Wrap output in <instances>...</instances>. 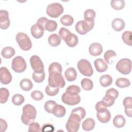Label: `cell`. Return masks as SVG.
<instances>
[{
    "mask_svg": "<svg viewBox=\"0 0 132 132\" xmlns=\"http://www.w3.org/2000/svg\"><path fill=\"white\" fill-rule=\"evenodd\" d=\"M22 111L21 121L24 124L29 125L34 122L37 116V111L34 106L30 104H26L23 106Z\"/></svg>",
    "mask_w": 132,
    "mask_h": 132,
    "instance_id": "6da1fadb",
    "label": "cell"
},
{
    "mask_svg": "<svg viewBox=\"0 0 132 132\" xmlns=\"http://www.w3.org/2000/svg\"><path fill=\"white\" fill-rule=\"evenodd\" d=\"M48 84V85L51 87L62 88L64 87L65 82L61 73L59 72H49Z\"/></svg>",
    "mask_w": 132,
    "mask_h": 132,
    "instance_id": "7a4b0ae2",
    "label": "cell"
},
{
    "mask_svg": "<svg viewBox=\"0 0 132 132\" xmlns=\"http://www.w3.org/2000/svg\"><path fill=\"white\" fill-rule=\"evenodd\" d=\"M81 118L77 114L71 112L67 121L65 127L68 132H76L78 130L81 121Z\"/></svg>",
    "mask_w": 132,
    "mask_h": 132,
    "instance_id": "3957f363",
    "label": "cell"
},
{
    "mask_svg": "<svg viewBox=\"0 0 132 132\" xmlns=\"http://www.w3.org/2000/svg\"><path fill=\"white\" fill-rule=\"evenodd\" d=\"M15 40L20 48L23 51H29L32 47V43L30 38L27 34L24 32H18L16 35Z\"/></svg>",
    "mask_w": 132,
    "mask_h": 132,
    "instance_id": "277c9868",
    "label": "cell"
},
{
    "mask_svg": "<svg viewBox=\"0 0 132 132\" xmlns=\"http://www.w3.org/2000/svg\"><path fill=\"white\" fill-rule=\"evenodd\" d=\"M77 68L80 73L84 76L90 77L93 73V70L90 62L87 59H82L77 62Z\"/></svg>",
    "mask_w": 132,
    "mask_h": 132,
    "instance_id": "5b68a950",
    "label": "cell"
},
{
    "mask_svg": "<svg viewBox=\"0 0 132 132\" xmlns=\"http://www.w3.org/2000/svg\"><path fill=\"white\" fill-rule=\"evenodd\" d=\"M94 25V21H87L81 20L77 22L75 25L76 31L80 35H85L92 30Z\"/></svg>",
    "mask_w": 132,
    "mask_h": 132,
    "instance_id": "8992f818",
    "label": "cell"
},
{
    "mask_svg": "<svg viewBox=\"0 0 132 132\" xmlns=\"http://www.w3.org/2000/svg\"><path fill=\"white\" fill-rule=\"evenodd\" d=\"M63 12V7L58 3H54L49 4L46 8V13L51 18H57Z\"/></svg>",
    "mask_w": 132,
    "mask_h": 132,
    "instance_id": "52a82bcc",
    "label": "cell"
},
{
    "mask_svg": "<svg viewBox=\"0 0 132 132\" xmlns=\"http://www.w3.org/2000/svg\"><path fill=\"white\" fill-rule=\"evenodd\" d=\"M117 70L123 75H127L131 70V61L128 58H123L120 60L116 64Z\"/></svg>",
    "mask_w": 132,
    "mask_h": 132,
    "instance_id": "ba28073f",
    "label": "cell"
},
{
    "mask_svg": "<svg viewBox=\"0 0 132 132\" xmlns=\"http://www.w3.org/2000/svg\"><path fill=\"white\" fill-rule=\"evenodd\" d=\"M26 68V61L22 56H16L12 60L11 68L15 72L22 73L25 71Z\"/></svg>",
    "mask_w": 132,
    "mask_h": 132,
    "instance_id": "9c48e42d",
    "label": "cell"
},
{
    "mask_svg": "<svg viewBox=\"0 0 132 132\" xmlns=\"http://www.w3.org/2000/svg\"><path fill=\"white\" fill-rule=\"evenodd\" d=\"M30 63L34 72L41 73L44 71L43 63L38 56H32L30 58Z\"/></svg>",
    "mask_w": 132,
    "mask_h": 132,
    "instance_id": "30bf717a",
    "label": "cell"
},
{
    "mask_svg": "<svg viewBox=\"0 0 132 132\" xmlns=\"http://www.w3.org/2000/svg\"><path fill=\"white\" fill-rule=\"evenodd\" d=\"M61 100L63 103L68 105L73 106L79 104L81 98L79 95L68 94L65 92L62 95Z\"/></svg>",
    "mask_w": 132,
    "mask_h": 132,
    "instance_id": "8fae6325",
    "label": "cell"
},
{
    "mask_svg": "<svg viewBox=\"0 0 132 132\" xmlns=\"http://www.w3.org/2000/svg\"><path fill=\"white\" fill-rule=\"evenodd\" d=\"M10 22L9 18V14L7 10H0V27L2 29H7L10 26Z\"/></svg>",
    "mask_w": 132,
    "mask_h": 132,
    "instance_id": "7c38bea8",
    "label": "cell"
},
{
    "mask_svg": "<svg viewBox=\"0 0 132 132\" xmlns=\"http://www.w3.org/2000/svg\"><path fill=\"white\" fill-rule=\"evenodd\" d=\"M0 80L1 82L4 85L9 84L12 80L11 74L6 67L0 68Z\"/></svg>",
    "mask_w": 132,
    "mask_h": 132,
    "instance_id": "4fadbf2b",
    "label": "cell"
},
{
    "mask_svg": "<svg viewBox=\"0 0 132 132\" xmlns=\"http://www.w3.org/2000/svg\"><path fill=\"white\" fill-rule=\"evenodd\" d=\"M44 27L41 24L36 23L34 24L30 28V32L31 35L36 39H39L41 38L44 32Z\"/></svg>",
    "mask_w": 132,
    "mask_h": 132,
    "instance_id": "5bb4252c",
    "label": "cell"
},
{
    "mask_svg": "<svg viewBox=\"0 0 132 132\" xmlns=\"http://www.w3.org/2000/svg\"><path fill=\"white\" fill-rule=\"evenodd\" d=\"M96 117L99 121L103 123H106L110 121L111 114L107 108H106L97 111Z\"/></svg>",
    "mask_w": 132,
    "mask_h": 132,
    "instance_id": "9a60e30c",
    "label": "cell"
},
{
    "mask_svg": "<svg viewBox=\"0 0 132 132\" xmlns=\"http://www.w3.org/2000/svg\"><path fill=\"white\" fill-rule=\"evenodd\" d=\"M103 51L102 45L97 42L92 43L89 47V53L93 56H97L100 55Z\"/></svg>",
    "mask_w": 132,
    "mask_h": 132,
    "instance_id": "2e32d148",
    "label": "cell"
},
{
    "mask_svg": "<svg viewBox=\"0 0 132 132\" xmlns=\"http://www.w3.org/2000/svg\"><path fill=\"white\" fill-rule=\"evenodd\" d=\"M94 64L96 70L100 73L105 72L108 69L107 63L102 58L95 59L94 61Z\"/></svg>",
    "mask_w": 132,
    "mask_h": 132,
    "instance_id": "e0dca14e",
    "label": "cell"
},
{
    "mask_svg": "<svg viewBox=\"0 0 132 132\" xmlns=\"http://www.w3.org/2000/svg\"><path fill=\"white\" fill-rule=\"evenodd\" d=\"M64 41L68 46L73 47L77 45L78 42V39L76 35L71 32L66 37Z\"/></svg>",
    "mask_w": 132,
    "mask_h": 132,
    "instance_id": "ac0fdd59",
    "label": "cell"
},
{
    "mask_svg": "<svg viewBox=\"0 0 132 132\" xmlns=\"http://www.w3.org/2000/svg\"><path fill=\"white\" fill-rule=\"evenodd\" d=\"M112 28L116 31H120L122 30L125 26V22L121 18L114 19L111 23Z\"/></svg>",
    "mask_w": 132,
    "mask_h": 132,
    "instance_id": "d6986e66",
    "label": "cell"
},
{
    "mask_svg": "<svg viewBox=\"0 0 132 132\" xmlns=\"http://www.w3.org/2000/svg\"><path fill=\"white\" fill-rule=\"evenodd\" d=\"M52 113L56 117L62 118L65 116L66 113V109L63 106L56 104L53 109Z\"/></svg>",
    "mask_w": 132,
    "mask_h": 132,
    "instance_id": "ffe728a7",
    "label": "cell"
},
{
    "mask_svg": "<svg viewBox=\"0 0 132 132\" xmlns=\"http://www.w3.org/2000/svg\"><path fill=\"white\" fill-rule=\"evenodd\" d=\"M77 75V74L76 70L72 67L67 69L64 72L65 77L69 81H74L76 79Z\"/></svg>",
    "mask_w": 132,
    "mask_h": 132,
    "instance_id": "44dd1931",
    "label": "cell"
},
{
    "mask_svg": "<svg viewBox=\"0 0 132 132\" xmlns=\"http://www.w3.org/2000/svg\"><path fill=\"white\" fill-rule=\"evenodd\" d=\"M95 121L92 118L86 119L82 123V128L85 131H90L93 129L95 127Z\"/></svg>",
    "mask_w": 132,
    "mask_h": 132,
    "instance_id": "7402d4cb",
    "label": "cell"
},
{
    "mask_svg": "<svg viewBox=\"0 0 132 132\" xmlns=\"http://www.w3.org/2000/svg\"><path fill=\"white\" fill-rule=\"evenodd\" d=\"M126 123L125 118L121 114H118L113 119V125L117 128L123 127Z\"/></svg>",
    "mask_w": 132,
    "mask_h": 132,
    "instance_id": "603a6c76",
    "label": "cell"
},
{
    "mask_svg": "<svg viewBox=\"0 0 132 132\" xmlns=\"http://www.w3.org/2000/svg\"><path fill=\"white\" fill-rule=\"evenodd\" d=\"M48 42L53 47L58 46L61 43V38L57 34H52L48 38Z\"/></svg>",
    "mask_w": 132,
    "mask_h": 132,
    "instance_id": "cb8c5ba5",
    "label": "cell"
},
{
    "mask_svg": "<svg viewBox=\"0 0 132 132\" xmlns=\"http://www.w3.org/2000/svg\"><path fill=\"white\" fill-rule=\"evenodd\" d=\"M1 55L4 58L9 59L15 55V50L11 46H6L3 48Z\"/></svg>",
    "mask_w": 132,
    "mask_h": 132,
    "instance_id": "d4e9b609",
    "label": "cell"
},
{
    "mask_svg": "<svg viewBox=\"0 0 132 132\" xmlns=\"http://www.w3.org/2000/svg\"><path fill=\"white\" fill-rule=\"evenodd\" d=\"M112 78L108 74H105L101 76L100 78V85L103 87H107L112 84Z\"/></svg>",
    "mask_w": 132,
    "mask_h": 132,
    "instance_id": "484cf974",
    "label": "cell"
},
{
    "mask_svg": "<svg viewBox=\"0 0 132 132\" xmlns=\"http://www.w3.org/2000/svg\"><path fill=\"white\" fill-rule=\"evenodd\" d=\"M20 86L24 91H28L32 88L33 84L30 79L24 78L20 81Z\"/></svg>",
    "mask_w": 132,
    "mask_h": 132,
    "instance_id": "4316f807",
    "label": "cell"
},
{
    "mask_svg": "<svg viewBox=\"0 0 132 132\" xmlns=\"http://www.w3.org/2000/svg\"><path fill=\"white\" fill-rule=\"evenodd\" d=\"M125 3L123 0H112L110 2L111 7L117 10H122L125 7Z\"/></svg>",
    "mask_w": 132,
    "mask_h": 132,
    "instance_id": "83f0119b",
    "label": "cell"
},
{
    "mask_svg": "<svg viewBox=\"0 0 132 132\" xmlns=\"http://www.w3.org/2000/svg\"><path fill=\"white\" fill-rule=\"evenodd\" d=\"M116 85L121 88H127L130 85V82L129 79L126 78H119L116 81Z\"/></svg>",
    "mask_w": 132,
    "mask_h": 132,
    "instance_id": "f1b7e54d",
    "label": "cell"
},
{
    "mask_svg": "<svg viewBox=\"0 0 132 132\" xmlns=\"http://www.w3.org/2000/svg\"><path fill=\"white\" fill-rule=\"evenodd\" d=\"M60 21L62 25L66 26H69L73 24L74 22V19L71 15L66 14L60 18Z\"/></svg>",
    "mask_w": 132,
    "mask_h": 132,
    "instance_id": "f546056e",
    "label": "cell"
},
{
    "mask_svg": "<svg viewBox=\"0 0 132 132\" xmlns=\"http://www.w3.org/2000/svg\"><path fill=\"white\" fill-rule=\"evenodd\" d=\"M81 86L84 90L89 91L92 89L93 87V83L91 79L84 78L81 81Z\"/></svg>",
    "mask_w": 132,
    "mask_h": 132,
    "instance_id": "4dcf8cb0",
    "label": "cell"
},
{
    "mask_svg": "<svg viewBox=\"0 0 132 132\" xmlns=\"http://www.w3.org/2000/svg\"><path fill=\"white\" fill-rule=\"evenodd\" d=\"M116 56L117 54L114 51L108 50L105 53L104 58L106 62L109 64H111L112 62L113 61V59Z\"/></svg>",
    "mask_w": 132,
    "mask_h": 132,
    "instance_id": "1f68e13d",
    "label": "cell"
},
{
    "mask_svg": "<svg viewBox=\"0 0 132 132\" xmlns=\"http://www.w3.org/2000/svg\"><path fill=\"white\" fill-rule=\"evenodd\" d=\"M57 27V23L54 20H48L44 25V29L50 32H53L56 30Z\"/></svg>",
    "mask_w": 132,
    "mask_h": 132,
    "instance_id": "d6a6232c",
    "label": "cell"
},
{
    "mask_svg": "<svg viewBox=\"0 0 132 132\" xmlns=\"http://www.w3.org/2000/svg\"><path fill=\"white\" fill-rule=\"evenodd\" d=\"M9 96L8 90L6 88H1L0 89V102L1 104L5 103Z\"/></svg>",
    "mask_w": 132,
    "mask_h": 132,
    "instance_id": "836d02e7",
    "label": "cell"
},
{
    "mask_svg": "<svg viewBox=\"0 0 132 132\" xmlns=\"http://www.w3.org/2000/svg\"><path fill=\"white\" fill-rule=\"evenodd\" d=\"M96 13L94 10L88 9L84 12V20L87 21H93L95 17Z\"/></svg>",
    "mask_w": 132,
    "mask_h": 132,
    "instance_id": "e575fe53",
    "label": "cell"
},
{
    "mask_svg": "<svg viewBox=\"0 0 132 132\" xmlns=\"http://www.w3.org/2000/svg\"><path fill=\"white\" fill-rule=\"evenodd\" d=\"M25 101L24 96L20 94H14L12 98L11 101L12 103L16 106H20Z\"/></svg>",
    "mask_w": 132,
    "mask_h": 132,
    "instance_id": "d590c367",
    "label": "cell"
},
{
    "mask_svg": "<svg viewBox=\"0 0 132 132\" xmlns=\"http://www.w3.org/2000/svg\"><path fill=\"white\" fill-rule=\"evenodd\" d=\"M122 39L123 42L127 45L131 46V31H125L122 35Z\"/></svg>",
    "mask_w": 132,
    "mask_h": 132,
    "instance_id": "8d00e7d4",
    "label": "cell"
},
{
    "mask_svg": "<svg viewBox=\"0 0 132 132\" xmlns=\"http://www.w3.org/2000/svg\"><path fill=\"white\" fill-rule=\"evenodd\" d=\"M45 76V74L44 71L41 73H37L34 72L32 74V78L35 82L37 83H40L44 80Z\"/></svg>",
    "mask_w": 132,
    "mask_h": 132,
    "instance_id": "74e56055",
    "label": "cell"
},
{
    "mask_svg": "<svg viewBox=\"0 0 132 132\" xmlns=\"http://www.w3.org/2000/svg\"><path fill=\"white\" fill-rule=\"evenodd\" d=\"M81 91L80 88L76 85H70L66 89L65 92L68 94L78 95Z\"/></svg>",
    "mask_w": 132,
    "mask_h": 132,
    "instance_id": "f35d334b",
    "label": "cell"
},
{
    "mask_svg": "<svg viewBox=\"0 0 132 132\" xmlns=\"http://www.w3.org/2000/svg\"><path fill=\"white\" fill-rule=\"evenodd\" d=\"M103 103L106 106V107H110L113 105L115 102V99L109 95H105L102 100Z\"/></svg>",
    "mask_w": 132,
    "mask_h": 132,
    "instance_id": "ab89813d",
    "label": "cell"
},
{
    "mask_svg": "<svg viewBox=\"0 0 132 132\" xmlns=\"http://www.w3.org/2000/svg\"><path fill=\"white\" fill-rule=\"evenodd\" d=\"M62 66L58 62H53L48 67V73L51 72H59L62 73Z\"/></svg>",
    "mask_w": 132,
    "mask_h": 132,
    "instance_id": "60d3db41",
    "label": "cell"
},
{
    "mask_svg": "<svg viewBox=\"0 0 132 132\" xmlns=\"http://www.w3.org/2000/svg\"><path fill=\"white\" fill-rule=\"evenodd\" d=\"M57 104L56 102L53 100H50L45 102L44 104V109L45 110L50 113H52L53 109L54 107V106Z\"/></svg>",
    "mask_w": 132,
    "mask_h": 132,
    "instance_id": "b9f144b4",
    "label": "cell"
},
{
    "mask_svg": "<svg viewBox=\"0 0 132 132\" xmlns=\"http://www.w3.org/2000/svg\"><path fill=\"white\" fill-rule=\"evenodd\" d=\"M46 93L49 96H55L58 94L59 91V88H55L47 85L45 89Z\"/></svg>",
    "mask_w": 132,
    "mask_h": 132,
    "instance_id": "7bdbcfd3",
    "label": "cell"
},
{
    "mask_svg": "<svg viewBox=\"0 0 132 132\" xmlns=\"http://www.w3.org/2000/svg\"><path fill=\"white\" fill-rule=\"evenodd\" d=\"M28 131L29 132L32 131H41L42 128L40 127V124L38 123L33 122L31 123L29 125Z\"/></svg>",
    "mask_w": 132,
    "mask_h": 132,
    "instance_id": "ee69618b",
    "label": "cell"
},
{
    "mask_svg": "<svg viewBox=\"0 0 132 132\" xmlns=\"http://www.w3.org/2000/svg\"><path fill=\"white\" fill-rule=\"evenodd\" d=\"M71 112H73V113L77 114L81 118V119H84L85 117L86 114L85 109L81 107H79L73 109L72 110Z\"/></svg>",
    "mask_w": 132,
    "mask_h": 132,
    "instance_id": "f6af8a7d",
    "label": "cell"
},
{
    "mask_svg": "<svg viewBox=\"0 0 132 132\" xmlns=\"http://www.w3.org/2000/svg\"><path fill=\"white\" fill-rule=\"evenodd\" d=\"M31 97L35 101H41L43 98L44 95L42 92L38 90H35L31 93Z\"/></svg>",
    "mask_w": 132,
    "mask_h": 132,
    "instance_id": "bcb514c9",
    "label": "cell"
},
{
    "mask_svg": "<svg viewBox=\"0 0 132 132\" xmlns=\"http://www.w3.org/2000/svg\"><path fill=\"white\" fill-rule=\"evenodd\" d=\"M71 32L66 28L61 27L59 31V36L63 40H64L66 37L70 34Z\"/></svg>",
    "mask_w": 132,
    "mask_h": 132,
    "instance_id": "7dc6e473",
    "label": "cell"
},
{
    "mask_svg": "<svg viewBox=\"0 0 132 132\" xmlns=\"http://www.w3.org/2000/svg\"><path fill=\"white\" fill-rule=\"evenodd\" d=\"M105 95H111L116 100L119 96V92L118 90L114 88H110L106 91Z\"/></svg>",
    "mask_w": 132,
    "mask_h": 132,
    "instance_id": "c3c4849f",
    "label": "cell"
},
{
    "mask_svg": "<svg viewBox=\"0 0 132 132\" xmlns=\"http://www.w3.org/2000/svg\"><path fill=\"white\" fill-rule=\"evenodd\" d=\"M123 106L125 107H132V98L130 96L125 97L123 101Z\"/></svg>",
    "mask_w": 132,
    "mask_h": 132,
    "instance_id": "681fc988",
    "label": "cell"
},
{
    "mask_svg": "<svg viewBox=\"0 0 132 132\" xmlns=\"http://www.w3.org/2000/svg\"><path fill=\"white\" fill-rule=\"evenodd\" d=\"M55 128L54 126L52 125L51 124L47 123V124H44L42 125V131H54Z\"/></svg>",
    "mask_w": 132,
    "mask_h": 132,
    "instance_id": "f907efd6",
    "label": "cell"
},
{
    "mask_svg": "<svg viewBox=\"0 0 132 132\" xmlns=\"http://www.w3.org/2000/svg\"><path fill=\"white\" fill-rule=\"evenodd\" d=\"M107 108V107H106L102 102V101L98 102L96 105H95V109L96 111H98L101 109H104V108Z\"/></svg>",
    "mask_w": 132,
    "mask_h": 132,
    "instance_id": "816d5d0a",
    "label": "cell"
},
{
    "mask_svg": "<svg viewBox=\"0 0 132 132\" xmlns=\"http://www.w3.org/2000/svg\"><path fill=\"white\" fill-rule=\"evenodd\" d=\"M1 131H5L7 128V124L6 122L3 119H1Z\"/></svg>",
    "mask_w": 132,
    "mask_h": 132,
    "instance_id": "f5cc1de1",
    "label": "cell"
},
{
    "mask_svg": "<svg viewBox=\"0 0 132 132\" xmlns=\"http://www.w3.org/2000/svg\"><path fill=\"white\" fill-rule=\"evenodd\" d=\"M125 113L127 116L131 118L132 117V107H125Z\"/></svg>",
    "mask_w": 132,
    "mask_h": 132,
    "instance_id": "db71d44e",
    "label": "cell"
}]
</instances>
